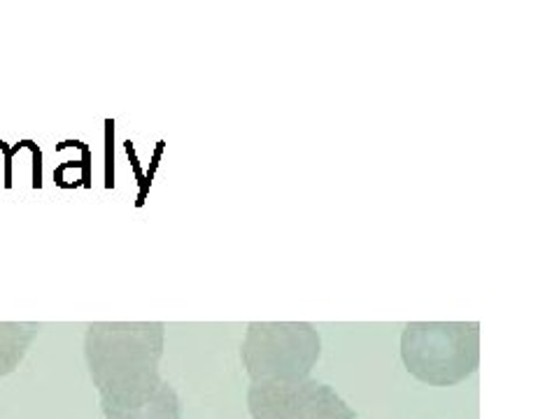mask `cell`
<instances>
[{"label": "cell", "mask_w": 559, "mask_h": 419, "mask_svg": "<svg viewBox=\"0 0 559 419\" xmlns=\"http://www.w3.org/2000/svg\"><path fill=\"white\" fill-rule=\"evenodd\" d=\"M164 322H94L84 331V361L105 419H182L173 384L159 373Z\"/></svg>", "instance_id": "obj_1"}, {"label": "cell", "mask_w": 559, "mask_h": 419, "mask_svg": "<svg viewBox=\"0 0 559 419\" xmlns=\"http://www.w3.org/2000/svg\"><path fill=\"white\" fill-rule=\"evenodd\" d=\"M401 361L429 387H454L480 363L478 322H411L401 334Z\"/></svg>", "instance_id": "obj_2"}, {"label": "cell", "mask_w": 559, "mask_h": 419, "mask_svg": "<svg viewBox=\"0 0 559 419\" xmlns=\"http://www.w3.org/2000/svg\"><path fill=\"white\" fill-rule=\"evenodd\" d=\"M320 355V331L308 322H250L240 345V361L252 382L306 380Z\"/></svg>", "instance_id": "obj_3"}, {"label": "cell", "mask_w": 559, "mask_h": 419, "mask_svg": "<svg viewBox=\"0 0 559 419\" xmlns=\"http://www.w3.org/2000/svg\"><path fill=\"white\" fill-rule=\"evenodd\" d=\"M252 419H357L334 387L312 378L292 382H252L248 390Z\"/></svg>", "instance_id": "obj_4"}, {"label": "cell", "mask_w": 559, "mask_h": 419, "mask_svg": "<svg viewBox=\"0 0 559 419\" xmlns=\"http://www.w3.org/2000/svg\"><path fill=\"white\" fill-rule=\"evenodd\" d=\"M38 331L35 322H0V378L20 369Z\"/></svg>", "instance_id": "obj_5"}]
</instances>
